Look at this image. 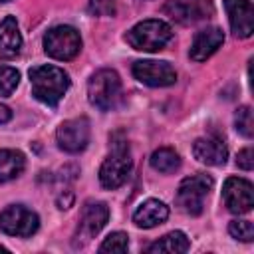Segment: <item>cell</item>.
Returning a JSON list of instances; mask_svg holds the SVG:
<instances>
[{"mask_svg": "<svg viewBox=\"0 0 254 254\" xmlns=\"http://www.w3.org/2000/svg\"><path fill=\"white\" fill-rule=\"evenodd\" d=\"M32 93L46 105H58L69 87V75L58 65H36L30 69Z\"/></svg>", "mask_w": 254, "mask_h": 254, "instance_id": "6da1fadb", "label": "cell"}, {"mask_svg": "<svg viewBox=\"0 0 254 254\" xmlns=\"http://www.w3.org/2000/svg\"><path fill=\"white\" fill-rule=\"evenodd\" d=\"M133 161L129 153V145L125 139H119V133L111 137V153L105 157V161L99 167V183L105 189H119L129 173H131Z\"/></svg>", "mask_w": 254, "mask_h": 254, "instance_id": "7a4b0ae2", "label": "cell"}, {"mask_svg": "<svg viewBox=\"0 0 254 254\" xmlns=\"http://www.w3.org/2000/svg\"><path fill=\"white\" fill-rule=\"evenodd\" d=\"M87 97H89V103L101 111L115 109L123 97L121 79L117 71L109 67L95 71L87 81Z\"/></svg>", "mask_w": 254, "mask_h": 254, "instance_id": "3957f363", "label": "cell"}, {"mask_svg": "<svg viewBox=\"0 0 254 254\" xmlns=\"http://www.w3.org/2000/svg\"><path fill=\"white\" fill-rule=\"evenodd\" d=\"M171 38H173L171 26L155 18L135 24L125 34V42L133 50H139V52H159L171 42Z\"/></svg>", "mask_w": 254, "mask_h": 254, "instance_id": "277c9868", "label": "cell"}, {"mask_svg": "<svg viewBox=\"0 0 254 254\" xmlns=\"http://www.w3.org/2000/svg\"><path fill=\"white\" fill-rule=\"evenodd\" d=\"M212 187H214L212 177L204 173H196L192 177L183 179L177 190V206L190 216L200 214L204 208V198L208 196Z\"/></svg>", "mask_w": 254, "mask_h": 254, "instance_id": "5b68a950", "label": "cell"}, {"mask_svg": "<svg viewBox=\"0 0 254 254\" xmlns=\"http://www.w3.org/2000/svg\"><path fill=\"white\" fill-rule=\"evenodd\" d=\"M44 50L54 60H73L81 50V36L73 26H56L44 36Z\"/></svg>", "mask_w": 254, "mask_h": 254, "instance_id": "8992f818", "label": "cell"}, {"mask_svg": "<svg viewBox=\"0 0 254 254\" xmlns=\"http://www.w3.org/2000/svg\"><path fill=\"white\" fill-rule=\"evenodd\" d=\"M40 228L38 214L26 204H10L0 212V230L10 236H32Z\"/></svg>", "mask_w": 254, "mask_h": 254, "instance_id": "52a82bcc", "label": "cell"}, {"mask_svg": "<svg viewBox=\"0 0 254 254\" xmlns=\"http://www.w3.org/2000/svg\"><path fill=\"white\" fill-rule=\"evenodd\" d=\"M107 218H109V208L105 202H95V200L85 202L79 222H77V228H75V234H73V246L87 244L105 226Z\"/></svg>", "mask_w": 254, "mask_h": 254, "instance_id": "ba28073f", "label": "cell"}, {"mask_svg": "<svg viewBox=\"0 0 254 254\" xmlns=\"http://www.w3.org/2000/svg\"><path fill=\"white\" fill-rule=\"evenodd\" d=\"M89 121L85 117H75V119H67L64 121L58 131H56V141H58V147L65 153H81L87 143H89Z\"/></svg>", "mask_w": 254, "mask_h": 254, "instance_id": "9c48e42d", "label": "cell"}, {"mask_svg": "<svg viewBox=\"0 0 254 254\" xmlns=\"http://www.w3.org/2000/svg\"><path fill=\"white\" fill-rule=\"evenodd\" d=\"M133 75L149 87H167L177 81V71L169 62L139 60L133 64Z\"/></svg>", "mask_w": 254, "mask_h": 254, "instance_id": "30bf717a", "label": "cell"}, {"mask_svg": "<svg viewBox=\"0 0 254 254\" xmlns=\"http://www.w3.org/2000/svg\"><path fill=\"white\" fill-rule=\"evenodd\" d=\"M222 200L234 214H244L254 204V187L250 181L240 177H228L222 187Z\"/></svg>", "mask_w": 254, "mask_h": 254, "instance_id": "8fae6325", "label": "cell"}, {"mask_svg": "<svg viewBox=\"0 0 254 254\" xmlns=\"http://www.w3.org/2000/svg\"><path fill=\"white\" fill-rule=\"evenodd\" d=\"M165 12L181 24H194L212 14V2L210 0H169L165 4Z\"/></svg>", "mask_w": 254, "mask_h": 254, "instance_id": "7c38bea8", "label": "cell"}, {"mask_svg": "<svg viewBox=\"0 0 254 254\" xmlns=\"http://www.w3.org/2000/svg\"><path fill=\"white\" fill-rule=\"evenodd\" d=\"M230 28L236 38H250L254 30V10L250 0H224Z\"/></svg>", "mask_w": 254, "mask_h": 254, "instance_id": "4fadbf2b", "label": "cell"}, {"mask_svg": "<svg viewBox=\"0 0 254 254\" xmlns=\"http://www.w3.org/2000/svg\"><path fill=\"white\" fill-rule=\"evenodd\" d=\"M192 155L196 161L204 165L220 167L226 163L228 149H226V143L218 137H200L192 143Z\"/></svg>", "mask_w": 254, "mask_h": 254, "instance_id": "5bb4252c", "label": "cell"}, {"mask_svg": "<svg viewBox=\"0 0 254 254\" xmlns=\"http://www.w3.org/2000/svg\"><path fill=\"white\" fill-rule=\"evenodd\" d=\"M222 42H224V34H222L220 28H204V30H200L194 36L192 44H190V52H189L190 60H194V62L208 60L222 46Z\"/></svg>", "mask_w": 254, "mask_h": 254, "instance_id": "9a60e30c", "label": "cell"}, {"mask_svg": "<svg viewBox=\"0 0 254 254\" xmlns=\"http://www.w3.org/2000/svg\"><path fill=\"white\" fill-rule=\"evenodd\" d=\"M169 218V206L157 198H149L139 204V208L133 212V222L139 228H153L163 224Z\"/></svg>", "mask_w": 254, "mask_h": 254, "instance_id": "2e32d148", "label": "cell"}, {"mask_svg": "<svg viewBox=\"0 0 254 254\" xmlns=\"http://www.w3.org/2000/svg\"><path fill=\"white\" fill-rule=\"evenodd\" d=\"M22 48V34L14 16L0 22V58H14Z\"/></svg>", "mask_w": 254, "mask_h": 254, "instance_id": "e0dca14e", "label": "cell"}, {"mask_svg": "<svg viewBox=\"0 0 254 254\" xmlns=\"http://www.w3.org/2000/svg\"><path fill=\"white\" fill-rule=\"evenodd\" d=\"M189 248H190V242H189L187 234H185V232H181V230H173V232L165 234L163 238H159L157 242L149 244L145 250H147V252H151V254H155V252L183 254V252H187Z\"/></svg>", "mask_w": 254, "mask_h": 254, "instance_id": "ac0fdd59", "label": "cell"}, {"mask_svg": "<svg viewBox=\"0 0 254 254\" xmlns=\"http://www.w3.org/2000/svg\"><path fill=\"white\" fill-rule=\"evenodd\" d=\"M26 159L16 149H0V183H8L22 175Z\"/></svg>", "mask_w": 254, "mask_h": 254, "instance_id": "d6986e66", "label": "cell"}, {"mask_svg": "<svg viewBox=\"0 0 254 254\" xmlns=\"http://www.w3.org/2000/svg\"><path fill=\"white\" fill-rule=\"evenodd\" d=\"M149 163H151V167H153L155 171L169 175V173H175V171L181 167V157H179V153H177L175 149H171V147H161V149L153 151Z\"/></svg>", "mask_w": 254, "mask_h": 254, "instance_id": "ffe728a7", "label": "cell"}, {"mask_svg": "<svg viewBox=\"0 0 254 254\" xmlns=\"http://www.w3.org/2000/svg\"><path fill=\"white\" fill-rule=\"evenodd\" d=\"M234 125L238 129L240 135H244L246 139H250L254 135V119H252V109L248 105H242L236 109L234 113Z\"/></svg>", "mask_w": 254, "mask_h": 254, "instance_id": "44dd1931", "label": "cell"}, {"mask_svg": "<svg viewBox=\"0 0 254 254\" xmlns=\"http://www.w3.org/2000/svg\"><path fill=\"white\" fill-rule=\"evenodd\" d=\"M18 83H20V71L16 67H10V65L0 67V95L2 97L12 95Z\"/></svg>", "mask_w": 254, "mask_h": 254, "instance_id": "7402d4cb", "label": "cell"}, {"mask_svg": "<svg viewBox=\"0 0 254 254\" xmlns=\"http://www.w3.org/2000/svg\"><path fill=\"white\" fill-rule=\"evenodd\" d=\"M129 236L125 232H111L99 246V252H127Z\"/></svg>", "mask_w": 254, "mask_h": 254, "instance_id": "603a6c76", "label": "cell"}, {"mask_svg": "<svg viewBox=\"0 0 254 254\" xmlns=\"http://www.w3.org/2000/svg\"><path fill=\"white\" fill-rule=\"evenodd\" d=\"M228 232L232 238L242 240V242H252L254 238V226L250 220H232L228 224Z\"/></svg>", "mask_w": 254, "mask_h": 254, "instance_id": "cb8c5ba5", "label": "cell"}, {"mask_svg": "<svg viewBox=\"0 0 254 254\" xmlns=\"http://www.w3.org/2000/svg\"><path fill=\"white\" fill-rule=\"evenodd\" d=\"M87 10L93 16H113L117 6H115V0H89Z\"/></svg>", "mask_w": 254, "mask_h": 254, "instance_id": "d4e9b609", "label": "cell"}, {"mask_svg": "<svg viewBox=\"0 0 254 254\" xmlns=\"http://www.w3.org/2000/svg\"><path fill=\"white\" fill-rule=\"evenodd\" d=\"M252 157H254V155H252V149H250V147L242 149V151L238 153V159H236L238 167L244 169V171H252V167H254V159H252Z\"/></svg>", "mask_w": 254, "mask_h": 254, "instance_id": "484cf974", "label": "cell"}, {"mask_svg": "<svg viewBox=\"0 0 254 254\" xmlns=\"http://www.w3.org/2000/svg\"><path fill=\"white\" fill-rule=\"evenodd\" d=\"M10 119H12V111H10V107L4 105V103H0V125H2V123H8Z\"/></svg>", "mask_w": 254, "mask_h": 254, "instance_id": "4316f807", "label": "cell"}, {"mask_svg": "<svg viewBox=\"0 0 254 254\" xmlns=\"http://www.w3.org/2000/svg\"><path fill=\"white\" fill-rule=\"evenodd\" d=\"M0 252H8V248H4V246H0Z\"/></svg>", "mask_w": 254, "mask_h": 254, "instance_id": "83f0119b", "label": "cell"}, {"mask_svg": "<svg viewBox=\"0 0 254 254\" xmlns=\"http://www.w3.org/2000/svg\"><path fill=\"white\" fill-rule=\"evenodd\" d=\"M0 2H8V0H0Z\"/></svg>", "mask_w": 254, "mask_h": 254, "instance_id": "f1b7e54d", "label": "cell"}]
</instances>
